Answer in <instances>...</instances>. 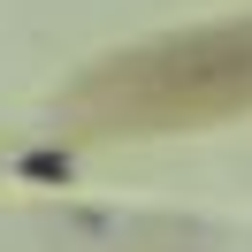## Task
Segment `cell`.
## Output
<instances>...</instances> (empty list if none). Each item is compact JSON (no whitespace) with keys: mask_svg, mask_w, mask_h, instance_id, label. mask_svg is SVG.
Segmentation results:
<instances>
[{"mask_svg":"<svg viewBox=\"0 0 252 252\" xmlns=\"http://www.w3.org/2000/svg\"><path fill=\"white\" fill-rule=\"evenodd\" d=\"M69 107L99 130H191L214 115L252 107V23L153 38L138 54H115L69 92Z\"/></svg>","mask_w":252,"mask_h":252,"instance_id":"6da1fadb","label":"cell"},{"mask_svg":"<svg viewBox=\"0 0 252 252\" xmlns=\"http://www.w3.org/2000/svg\"><path fill=\"white\" fill-rule=\"evenodd\" d=\"M23 176H38V184H62V176H69V160H62V153H31V160H23Z\"/></svg>","mask_w":252,"mask_h":252,"instance_id":"7a4b0ae2","label":"cell"}]
</instances>
